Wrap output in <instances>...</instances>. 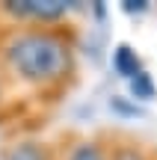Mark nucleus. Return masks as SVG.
I'll use <instances>...</instances> for the list:
<instances>
[{
	"instance_id": "obj_6",
	"label": "nucleus",
	"mask_w": 157,
	"mask_h": 160,
	"mask_svg": "<svg viewBox=\"0 0 157 160\" xmlns=\"http://www.w3.org/2000/svg\"><path fill=\"white\" fill-rule=\"evenodd\" d=\"M12 160H45V154L36 145H21L18 151H12Z\"/></svg>"
},
{
	"instance_id": "obj_1",
	"label": "nucleus",
	"mask_w": 157,
	"mask_h": 160,
	"mask_svg": "<svg viewBox=\"0 0 157 160\" xmlns=\"http://www.w3.org/2000/svg\"><path fill=\"white\" fill-rule=\"evenodd\" d=\"M6 57L27 80H53L68 68V48L51 33H24L12 39Z\"/></svg>"
},
{
	"instance_id": "obj_5",
	"label": "nucleus",
	"mask_w": 157,
	"mask_h": 160,
	"mask_svg": "<svg viewBox=\"0 0 157 160\" xmlns=\"http://www.w3.org/2000/svg\"><path fill=\"white\" fill-rule=\"evenodd\" d=\"M130 86H134V95H136V98H151V95H154V86H151V80H148L145 74H142V71H140V74H136L134 80H130Z\"/></svg>"
},
{
	"instance_id": "obj_4",
	"label": "nucleus",
	"mask_w": 157,
	"mask_h": 160,
	"mask_svg": "<svg viewBox=\"0 0 157 160\" xmlns=\"http://www.w3.org/2000/svg\"><path fill=\"white\" fill-rule=\"evenodd\" d=\"M71 160H104V154H101V148L95 142H83L71 151Z\"/></svg>"
},
{
	"instance_id": "obj_2",
	"label": "nucleus",
	"mask_w": 157,
	"mask_h": 160,
	"mask_svg": "<svg viewBox=\"0 0 157 160\" xmlns=\"http://www.w3.org/2000/svg\"><path fill=\"white\" fill-rule=\"evenodd\" d=\"M6 12L18 18H39V21H51L68 12V3L62 0H18V3H6Z\"/></svg>"
},
{
	"instance_id": "obj_7",
	"label": "nucleus",
	"mask_w": 157,
	"mask_h": 160,
	"mask_svg": "<svg viewBox=\"0 0 157 160\" xmlns=\"http://www.w3.org/2000/svg\"><path fill=\"white\" fill-rule=\"evenodd\" d=\"M116 160H142V157L136 154V151H119V154H116Z\"/></svg>"
},
{
	"instance_id": "obj_3",
	"label": "nucleus",
	"mask_w": 157,
	"mask_h": 160,
	"mask_svg": "<svg viewBox=\"0 0 157 160\" xmlns=\"http://www.w3.org/2000/svg\"><path fill=\"white\" fill-rule=\"evenodd\" d=\"M113 65H116V71H119L122 77H130V80H134L136 74H140V59L134 57V51H130L128 45H122V48L116 51V57H113Z\"/></svg>"
}]
</instances>
